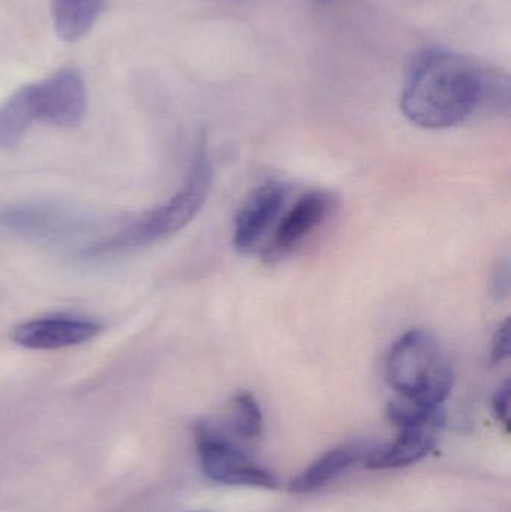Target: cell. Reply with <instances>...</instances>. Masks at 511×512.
Returning <instances> with one entry per match:
<instances>
[{"label":"cell","instance_id":"6da1fadb","mask_svg":"<svg viewBox=\"0 0 511 512\" xmlns=\"http://www.w3.org/2000/svg\"><path fill=\"white\" fill-rule=\"evenodd\" d=\"M509 105L506 74L443 48L417 57L401 99L411 123L435 131L455 128L477 113H501Z\"/></svg>","mask_w":511,"mask_h":512},{"label":"cell","instance_id":"7c38bea8","mask_svg":"<svg viewBox=\"0 0 511 512\" xmlns=\"http://www.w3.org/2000/svg\"><path fill=\"white\" fill-rule=\"evenodd\" d=\"M107 0H51L54 29L65 42L84 38L101 17Z\"/></svg>","mask_w":511,"mask_h":512},{"label":"cell","instance_id":"277c9868","mask_svg":"<svg viewBox=\"0 0 511 512\" xmlns=\"http://www.w3.org/2000/svg\"><path fill=\"white\" fill-rule=\"evenodd\" d=\"M194 433L201 471L209 480L225 486L278 489L275 475L249 459L221 424L201 421L195 426Z\"/></svg>","mask_w":511,"mask_h":512},{"label":"cell","instance_id":"52a82bcc","mask_svg":"<svg viewBox=\"0 0 511 512\" xmlns=\"http://www.w3.org/2000/svg\"><path fill=\"white\" fill-rule=\"evenodd\" d=\"M332 209L333 198L326 192L312 191L300 197L279 221L275 236L267 248V258L272 261L294 251L309 234L326 222Z\"/></svg>","mask_w":511,"mask_h":512},{"label":"cell","instance_id":"7a4b0ae2","mask_svg":"<svg viewBox=\"0 0 511 512\" xmlns=\"http://www.w3.org/2000/svg\"><path fill=\"white\" fill-rule=\"evenodd\" d=\"M386 379L401 399L426 408H443L452 393L455 373L437 339L414 328L390 349Z\"/></svg>","mask_w":511,"mask_h":512},{"label":"cell","instance_id":"5b68a950","mask_svg":"<svg viewBox=\"0 0 511 512\" xmlns=\"http://www.w3.org/2000/svg\"><path fill=\"white\" fill-rule=\"evenodd\" d=\"M39 122L57 128H77L87 108L86 84L77 69L54 72L47 80L36 83Z\"/></svg>","mask_w":511,"mask_h":512},{"label":"cell","instance_id":"ba28073f","mask_svg":"<svg viewBox=\"0 0 511 512\" xmlns=\"http://www.w3.org/2000/svg\"><path fill=\"white\" fill-rule=\"evenodd\" d=\"M444 421L446 414H441L420 426L399 429L392 444L372 447L363 465L369 469H399L420 462L437 447Z\"/></svg>","mask_w":511,"mask_h":512},{"label":"cell","instance_id":"5bb4252c","mask_svg":"<svg viewBox=\"0 0 511 512\" xmlns=\"http://www.w3.org/2000/svg\"><path fill=\"white\" fill-rule=\"evenodd\" d=\"M510 355V330L509 321H504L503 324L498 327L497 333L494 334L492 339L491 348V363L492 366H498L507 360Z\"/></svg>","mask_w":511,"mask_h":512},{"label":"cell","instance_id":"4fadbf2b","mask_svg":"<svg viewBox=\"0 0 511 512\" xmlns=\"http://www.w3.org/2000/svg\"><path fill=\"white\" fill-rule=\"evenodd\" d=\"M263 424V412L252 394L240 393L231 400L228 432L252 441L260 438L263 433Z\"/></svg>","mask_w":511,"mask_h":512},{"label":"cell","instance_id":"9a60e30c","mask_svg":"<svg viewBox=\"0 0 511 512\" xmlns=\"http://www.w3.org/2000/svg\"><path fill=\"white\" fill-rule=\"evenodd\" d=\"M492 406H494L495 417L498 418L501 424L506 427L507 432L510 430V382L506 381L500 388H498L497 393L494 396V402H492Z\"/></svg>","mask_w":511,"mask_h":512},{"label":"cell","instance_id":"30bf717a","mask_svg":"<svg viewBox=\"0 0 511 512\" xmlns=\"http://www.w3.org/2000/svg\"><path fill=\"white\" fill-rule=\"evenodd\" d=\"M371 450L372 447L369 445L354 442V444L341 445L327 451L291 481L290 492L305 495V493L323 489L357 463L365 462Z\"/></svg>","mask_w":511,"mask_h":512},{"label":"cell","instance_id":"2e32d148","mask_svg":"<svg viewBox=\"0 0 511 512\" xmlns=\"http://www.w3.org/2000/svg\"><path fill=\"white\" fill-rule=\"evenodd\" d=\"M510 288V273L509 265H504L497 271V276L494 279V294L498 297L509 294Z\"/></svg>","mask_w":511,"mask_h":512},{"label":"cell","instance_id":"8992f818","mask_svg":"<svg viewBox=\"0 0 511 512\" xmlns=\"http://www.w3.org/2000/svg\"><path fill=\"white\" fill-rule=\"evenodd\" d=\"M287 198L282 183L267 182L257 186L246 198L234 219L233 246L239 254H252L263 242Z\"/></svg>","mask_w":511,"mask_h":512},{"label":"cell","instance_id":"8fae6325","mask_svg":"<svg viewBox=\"0 0 511 512\" xmlns=\"http://www.w3.org/2000/svg\"><path fill=\"white\" fill-rule=\"evenodd\" d=\"M39 120L38 89L27 84L12 93L0 107V146L15 149L27 129Z\"/></svg>","mask_w":511,"mask_h":512},{"label":"cell","instance_id":"3957f363","mask_svg":"<svg viewBox=\"0 0 511 512\" xmlns=\"http://www.w3.org/2000/svg\"><path fill=\"white\" fill-rule=\"evenodd\" d=\"M213 182V167L206 140H201L183 188L158 209L150 210L137 222L116 236L90 249L92 255L116 254L128 249L152 245L179 233L200 212L209 198Z\"/></svg>","mask_w":511,"mask_h":512},{"label":"cell","instance_id":"9c48e42d","mask_svg":"<svg viewBox=\"0 0 511 512\" xmlns=\"http://www.w3.org/2000/svg\"><path fill=\"white\" fill-rule=\"evenodd\" d=\"M101 331L95 322L74 318H42L12 330V342L27 349H62L89 342Z\"/></svg>","mask_w":511,"mask_h":512}]
</instances>
